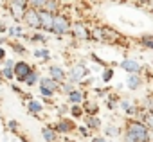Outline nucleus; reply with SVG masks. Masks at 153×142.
<instances>
[{"label": "nucleus", "instance_id": "nucleus-1", "mask_svg": "<svg viewBox=\"0 0 153 142\" xmlns=\"http://www.w3.org/2000/svg\"><path fill=\"white\" fill-rule=\"evenodd\" d=\"M124 142H149V131L140 121H130L126 124Z\"/></svg>", "mask_w": 153, "mask_h": 142}, {"label": "nucleus", "instance_id": "nucleus-2", "mask_svg": "<svg viewBox=\"0 0 153 142\" xmlns=\"http://www.w3.org/2000/svg\"><path fill=\"white\" fill-rule=\"evenodd\" d=\"M68 29H70V22L67 20V16H63V15H56L54 20H52V27H51V31L61 36V34H65Z\"/></svg>", "mask_w": 153, "mask_h": 142}, {"label": "nucleus", "instance_id": "nucleus-3", "mask_svg": "<svg viewBox=\"0 0 153 142\" xmlns=\"http://www.w3.org/2000/svg\"><path fill=\"white\" fill-rule=\"evenodd\" d=\"M31 72H33V68H31V65L25 63V61H18V63L13 67V74L16 76L18 81H25V78H27Z\"/></svg>", "mask_w": 153, "mask_h": 142}, {"label": "nucleus", "instance_id": "nucleus-4", "mask_svg": "<svg viewBox=\"0 0 153 142\" xmlns=\"http://www.w3.org/2000/svg\"><path fill=\"white\" fill-rule=\"evenodd\" d=\"M24 22H25V25H29L33 29H40L42 27V24H40V13L34 11V9H29V11L24 13Z\"/></svg>", "mask_w": 153, "mask_h": 142}, {"label": "nucleus", "instance_id": "nucleus-5", "mask_svg": "<svg viewBox=\"0 0 153 142\" xmlns=\"http://www.w3.org/2000/svg\"><path fill=\"white\" fill-rule=\"evenodd\" d=\"M87 74H88V68H87L85 65H81V63H79V65H74L72 70H70V78H72L74 81H81Z\"/></svg>", "mask_w": 153, "mask_h": 142}, {"label": "nucleus", "instance_id": "nucleus-6", "mask_svg": "<svg viewBox=\"0 0 153 142\" xmlns=\"http://www.w3.org/2000/svg\"><path fill=\"white\" fill-rule=\"evenodd\" d=\"M25 6H27V0H11V11L13 15L16 16V20L22 16V13L25 11Z\"/></svg>", "mask_w": 153, "mask_h": 142}, {"label": "nucleus", "instance_id": "nucleus-7", "mask_svg": "<svg viewBox=\"0 0 153 142\" xmlns=\"http://www.w3.org/2000/svg\"><path fill=\"white\" fill-rule=\"evenodd\" d=\"M52 20H54V15H51V13H47V11H42V13H40V24H42V29L51 31V27H52Z\"/></svg>", "mask_w": 153, "mask_h": 142}, {"label": "nucleus", "instance_id": "nucleus-8", "mask_svg": "<svg viewBox=\"0 0 153 142\" xmlns=\"http://www.w3.org/2000/svg\"><path fill=\"white\" fill-rule=\"evenodd\" d=\"M121 67L126 70V72H130V74H137L139 70H140V65H139L135 59H124V61L121 63Z\"/></svg>", "mask_w": 153, "mask_h": 142}, {"label": "nucleus", "instance_id": "nucleus-9", "mask_svg": "<svg viewBox=\"0 0 153 142\" xmlns=\"http://www.w3.org/2000/svg\"><path fill=\"white\" fill-rule=\"evenodd\" d=\"M40 90H47V92L54 94V92L58 90V83H56L54 79H51V78H45V79L40 81Z\"/></svg>", "mask_w": 153, "mask_h": 142}, {"label": "nucleus", "instance_id": "nucleus-10", "mask_svg": "<svg viewBox=\"0 0 153 142\" xmlns=\"http://www.w3.org/2000/svg\"><path fill=\"white\" fill-rule=\"evenodd\" d=\"M42 135H43V138H45V142H56L58 140V133H56V129H52V128H43L42 129Z\"/></svg>", "mask_w": 153, "mask_h": 142}, {"label": "nucleus", "instance_id": "nucleus-11", "mask_svg": "<svg viewBox=\"0 0 153 142\" xmlns=\"http://www.w3.org/2000/svg\"><path fill=\"white\" fill-rule=\"evenodd\" d=\"M140 119H142V124H144L146 128H153V112H149V110H142Z\"/></svg>", "mask_w": 153, "mask_h": 142}, {"label": "nucleus", "instance_id": "nucleus-12", "mask_svg": "<svg viewBox=\"0 0 153 142\" xmlns=\"http://www.w3.org/2000/svg\"><path fill=\"white\" fill-rule=\"evenodd\" d=\"M49 72H51V79H54V81H61L63 78H65V72L59 68V67H56V65H52L51 68H49Z\"/></svg>", "mask_w": 153, "mask_h": 142}, {"label": "nucleus", "instance_id": "nucleus-13", "mask_svg": "<svg viewBox=\"0 0 153 142\" xmlns=\"http://www.w3.org/2000/svg\"><path fill=\"white\" fill-rule=\"evenodd\" d=\"M72 129H74V126H72L70 121H59L58 126H56V133H58V131H59V133H68V131H72Z\"/></svg>", "mask_w": 153, "mask_h": 142}, {"label": "nucleus", "instance_id": "nucleus-14", "mask_svg": "<svg viewBox=\"0 0 153 142\" xmlns=\"http://www.w3.org/2000/svg\"><path fill=\"white\" fill-rule=\"evenodd\" d=\"M74 36H78L79 40H88V31L83 25H74Z\"/></svg>", "mask_w": 153, "mask_h": 142}, {"label": "nucleus", "instance_id": "nucleus-15", "mask_svg": "<svg viewBox=\"0 0 153 142\" xmlns=\"http://www.w3.org/2000/svg\"><path fill=\"white\" fill-rule=\"evenodd\" d=\"M87 126L88 128H92V129H97V128H101V121L96 117V115H87Z\"/></svg>", "mask_w": 153, "mask_h": 142}, {"label": "nucleus", "instance_id": "nucleus-16", "mask_svg": "<svg viewBox=\"0 0 153 142\" xmlns=\"http://www.w3.org/2000/svg\"><path fill=\"white\" fill-rule=\"evenodd\" d=\"M68 101H70L72 104H79V103L83 101V94L78 92V90H72V92L68 94Z\"/></svg>", "mask_w": 153, "mask_h": 142}, {"label": "nucleus", "instance_id": "nucleus-17", "mask_svg": "<svg viewBox=\"0 0 153 142\" xmlns=\"http://www.w3.org/2000/svg\"><path fill=\"white\" fill-rule=\"evenodd\" d=\"M126 83H128V88L137 90V88L140 87V78H137V76L133 74V76H130V78H128V81H126Z\"/></svg>", "mask_w": 153, "mask_h": 142}, {"label": "nucleus", "instance_id": "nucleus-18", "mask_svg": "<svg viewBox=\"0 0 153 142\" xmlns=\"http://www.w3.org/2000/svg\"><path fill=\"white\" fill-rule=\"evenodd\" d=\"M43 11H47V13H54V11H58V0H47L45 2V6H43Z\"/></svg>", "mask_w": 153, "mask_h": 142}, {"label": "nucleus", "instance_id": "nucleus-19", "mask_svg": "<svg viewBox=\"0 0 153 142\" xmlns=\"http://www.w3.org/2000/svg\"><path fill=\"white\" fill-rule=\"evenodd\" d=\"M121 106H123V110H124L128 115H133V113H137V108H135V106H133L130 101H123V103H121Z\"/></svg>", "mask_w": 153, "mask_h": 142}, {"label": "nucleus", "instance_id": "nucleus-20", "mask_svg": "<svg viewBox=\"0 0 153 142\" xmlns=\"http://www.w3.org/2000/svg\"><path fill=\"white\" fill-rule=\"evenodd\" d=\"M42 110H43L42 103H38V101H31V103H29V112H31V113H40Z\"/></svg>", "mask_w": 153, "mask_h": 142}, {"label": "nucleus", "instance_id": "nucleus-21", "mask_svg": "<svg viewBox=\"0 0 153 142\" xmlns=\"http://www.w3.org/2000/svg\"><path fill=\"white\" fill-rule=\"evenodd\" d=\"M85 110H87L90 115H96V113H97V110H99V106H97L96 103H92V101H90V103H87V104H85Z\"/></svg>", "mask_w": 153, "mask_h": 142}, {"label": "nucleus", "instance_id": "nucleus-22", "mask_svg": "<svg viewBox=\"0 0 153 142\" xmlns=\"http://www.w3.org/2000/svg\"><path fill=\"white\" fill-rule=\"evenodd\" d=\"M36 79H38V72H36V70H33V72L25 78V83L31 87V85H34V83H36Z\"/></svg>", "mask_w": 153, "mask_h": 142}, {"label": "nucleus", "instance_id": "nucleus-23", "mask_svg": "<svg viewBox=\"0 0 153 142\" xmlns=\"http://www.w3.org/2000/svg\"><path fill=\"white\" fill-rule=\"evenodd\" d=\"M34 56H36V58H40V59H49V50H47V49L36 50V52H34Z\"/></svg>", "mask_w": 153, "mask_h": 142}, {"label": "nucleus", "instance_id": "nucleus-24", "mask_svg": "<svg viewBox=\"0 0 153 142\" xmlns=\"http://www.w3.org/2000/svg\"><path fill=\"white\" fill-rule=\"evenodd\" d=\"M105 133H106V135H112V137H117V135H119V128H115V126H106Z\"/></svg>", "mask_w": 153, "mask_h": 142}, {"label": "nucleus", "instance_id": "nucleus-25", "mask_svg": "<svg viewBox=\"0 0 153 142\" xmlns=\"http://www.w3.org/2000/svg\"><path fill=\"white\" fill-rule=\"evenodd\" d=\"M112 76H114V70L112 68H106L105 72H103V83H108L112 79Z\"/></svg>", "mask_w": 153, "mask_h": 142}, {"label": "nucleus", "instance_id": "nucleus-26", "mask_svg": "<svg viewBox=\"0 0 153 142\" xmlns=\"http://www.w3.org/2000/svg\"><path fill=\"white\" fill-rule=\"evenodd\" d=\"M142 45L148 49H153V36H144L142 38Z\"/></svg>", "mask_w": 153, "mask_h": 142}, {"label": "nucleus", "instance_id": "nucleus-27", "mask_svg": "<svg viewBox=\"0 0 153 142\" xmlns=\"http://www.w3.org/2000/svg\"><path fill=\"white\" fill-rule=\"evenodd\" d=\"M70 113L74 115V117H81V113H83V110L78 106V104H74L72 108H70Z\"/></svg>", "mask_w": 153, "mask_h": 142}, {"label": "nucleus", "instance_id": "nucleus-28", "mask_svg": "<svg viewBox=\"0 0 153 142\" xmlns=\"http://www.w3.org/2000/svg\"><path fill=\"white\" fill-rule=\"evenodd\" d=\"M27 2H29L33 7H43L47 0H27Z\"/></svg>", "mask_w": 153, "mask_h": 142}, {"label": "nucleus", "instance_id": "nucleus-29", "mask_svg": "<svg viewBox=\"0 0 153 142\" xmlns=\"http://www.w3.org/2000/svg\"><path fill=\"white\" fill-rule=\"evenodd\" d=\"M4 76H6L7 79H11V78L15 76V74H13V67H6V68H4Z\"/></svg>", "mask_w": 153, "mask_h": 142}, {"label": "nucleus", "instance_id": "nucleus-30", "mask_svg": "<svg viewBox=\"0 0 153 142\" xmlns=\"http://www.w3.org/2000/svg\"><path fill=\"white\" fill-rule=\"evenodd\" d=\"M47 38H45V34H34L33 38H31V41H45Z\"/></svg>", "mask_w": 153, "mask_h": 142}, {"label": "nucleus", "instance_id": "nucleus-31", "mask_svg": "<svg viewBox=\"0 0 153 142\" xmlns=\"http://www.w3.org/2000/svg\"><path fill=\"white\" fill-rule=\"evenodd\" d=\"M9 33H11L13 36H18V34H22V29H20V27H11Z\"/></svg>", "mask_w": 153, "mask_h": 142}, {"label": "nucleus", "instance_id": "nucleus-32", "mask_svg": "<svg viewBox=\"0 0 153 142\" xmlns=\"http://www.w3.org/2000/svg\"><path fill=\"white\" fill-rule=\"evenodd\" d=\"M9 129L11 131H18V122L16 121H9Z\"/></svg>", "mask_w": 153, "mask_h": 142}, {"label": "nucleus", "instance_id": "nucleus-33", "mask_svg": "<svg viewBox=\"0 0 153 142\" xmlns=\"http://www.w3.org/2000/svg\"><path fill=\"white\" fill-rule=\"evenodd\" d=\"M13 49H15L16 52H20V54H24V52H25V50H24V47H22V45H16V43L13 45Z\"/></svg>", "mask_w": 153, "mask_h": 142}, {"label": "nucleus", "instance_id": "nucleus-34", "mask_svg": "<svg viewBox=\"0 0 153 142\" xmlns=\"http://www.w3.org/2000/svg\"><path fill=\"white\" fill-rule=\"evenodd\" d=\"M4 58H6V50H4V49H2V47H0V61H2V59H4Z\"/></svg>", "mask_w": 153, "mask_h": 142}, {"label": "nucleus", "instance_id": "nucleus-35", "mask_svg": "<svg viewBox=\"0 0 153 142\" xmlns=\"http://www.w3.org/2000/svg\"><path fill=\"white\" fill-rule=\"evenodd\" d=\"M92 142H106V140H105V138H101V137H96Z\"/></svg>", "mask_w": 153, "mask_h": 142}, {"label": "nucleus", "instance_id": "nucleus-36", "mask_svg": "<svg viewBox=\"0 0 153 142\" xmlns=\"http://www.w3.org/2000/svg\"><path fill=\"white\" fill-rule=\"evenodd\" d=\"M79 131H81V133H83V135H88V129H87V128H81V129H79Z\"/></svg>", "mask_w": 153, "mask_h": 142}, {"label": "nucleus", "instance_id": "nucleus-37", "mask_svg": "<svg viewBox=\"0 0 153 142\" xmlns=\"http://www.w3.org/2000/svg\"><path fill=\"white\" fill-rule=\"evenodd\" d=\"M148 2H151V6H153V0H148Z\"/></svg>", "mask_w": 153, "mask_h": 142}, {"label": "nucleus", "instance_id": "nucleus-38", "mask_svg": "<svg viewBox=\"0 0 153 142\" xmlns=\"http://www.w3.org/2000/svg\"><path fill=\"white\" fill-rule=\"evenodd\" d=\"M142 2H148V0H142Z\"/></svg>", "mask_w": 153, "mask_h": 142}, {"label": "nucleus", "instance_id": "nucleus-39", "mask_svg": "<svg viewBox=\"0 0 153 142\" xmlns=\"http://www.w3.org/2000/svg\"><path fill=\"white\" fill-rule=\"evenodd\" d=\"M151 112H153V110H151Z\"/></svg>", "mask_w": 153, "mask_h": 142}]
</instances>
